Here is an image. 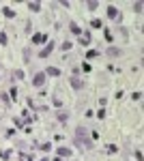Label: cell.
Segmentation results:
<instances>
[{
  "instance_id": "30bf717a",
  "label": "cell",
  "mask_w": 144,
  "mask_h": 161,
  "mask_svg": "<svg viewBox=\"0 0 144 161\" xmlns=\"http://www.w3.org/2000/svg\"><path fill=\"white\" fill-rule=\"evenodd\" d=\"M56 116H58V120H60V123H67V118H69V114H67V112H63V110H60Z\"/></svg>"
},
{
  "instance_id": "44dd1931",
  "label": "cell",
  "mask_w": 144,
  "mask_h": 161,
  "mask_svg": "<svg viewBox=\"0 0 144 161\" xmlns=\"http://www.w3.org/2000/svg\"><path fill=\"white\" fill-rule=\"evenodd\" d=\"M0 157H2V159H9V157H11V151H2V153H0Z\"/></svg>"
},
{
  "instance_id": "ffe728a7",
  "label": "cell",
  "mask_w": 144,
  "mask_h": 161,
  "mask_svg": "<svg viewBox=\"0 0 144 161\" xmlns=\"http://www.w3.org/2000/svg\"><path fill=\"white\" fill-rule=\"evenodd\" d=\"M19 159H22V161H32V157H30V155H24V153L19 155Z\"/></svg>"
},
{
  "instance_id": "5b68a950",
  "label": "cell",
  "mask_w": 144,
  "mask_h": 161,
  "mask_svg": "<svg viewBox=\"0 0 144 161\" xmlns=\"http://www.w3.org/2000/svg\"><path fill=\"white\" fill-rule=\"evenodd\" d=\"M45 75H49V77H58V75H60V69H56V67H49V69L45 71Z\"/></svg>"
},
{
  "instance_id": "ba28073f",
  "label": "cell",
  "mask_w": 144,
  "mask_h": 161,
  "mask_svg": "<svg viewBox=\"0 0 144 161\" xmlns=\"http://www.w3.org/2000/svg\"><path fill=\"white\" fill-rule=\"evenodd\" d=\"M43 41H47L45 35H32V43H43Z\"/></svg>"
},
{
  "instance_id": "3957f363",
  "label": "cell",
  "mask_w": 144,
  "mask_h": 161,
  "mask_svg": "<svg viewBox=\"0 0 144 161\" xmlns=\"http://www.w3.org/2000/svg\"><path fill=\"white\" fill-rule=\"evenodd\" d=\"M52 49H54V43H52V41H49V43H47V45H45V47H43V49H41V54H39V58H47V56H49V54H52Z\"/></svg>"
},
{
  "instance_id": "7402d4cb",
  "label": "cell",
  "mask_w": 144,
  "mask_h": 161,
  "mask_svg": "<svg viewBox=\"0 0 144 161\" xmlns=\"http://www.w3.org/2000/svg\"><path fill=\"white\" fill-rule=\"evenodd\" d=\"M54 161H63V159H60V157H58V159H54Z\"/></svg>"
},
{
  "instance_id": "9a60e30c",
  "label": "cell",
  "mask_w": 144,
  "mask_h": 161,
  "mask_svg": "<svg viewBox=\"0 0 144 161\" xmlns=\"http://www.w3.org/2000/svg\"><path fill=\"white\" fill-rule=\"evenodd\" d=\"M90 26H93V28H101V19H93Z\"/></svg>"
},
{
  "instance_id": "ac0fdd59",
  "label": "cell",
  "mask_w": 144,
  "mask_h": 161,
  "mask_svg": "<svg viewBox=\"0 0 144 161\" xmlns=\"http://www.w3.org/2000/svg\"><path fill=\"white\" fill-rule=\"evenodd\" d=\"M0 45H7V35L4 32H0Z\"/></svg>"
},
{
  "instance_id": "603a6c76",
  "label": "cell",
  "mask_w": 144,
  "mask_h": 161,
  "mask_svg": "<svg viewBox=\"0 0 144 161\" xmlns=\"http://www.w3.org/2000/svg\"><path fill=\"white\" fill-rule=\"evenodd\" d=\"M39 161H49V159H39Z\"/></svg>"
},
{
  "instance_id": "7a4b0ae2",
  "label": "cell",
  "mask_w": 144,
  "mask_h": 161,
  "mask_svg": "<svg viewBox=\"0 0 144 161\" xmlns=\"http://www.w3.org/2000/svg\"><path fill=\"white\" fill-rule=\"evenodd\" d=\"M43 84H45V73H37L35 77H32V86H37V88H41Z\"/></svg>"
},
{
  "instance_id": "8992f818",
  "label": "cell",
  "mask_w": 144,
  "mask_h": 161,
  "mask_svg": "<svg viewBox=\"0 0 144 161\" xmlns=\"http://www.w3.org/2000/svg\"><path fill=\"white\" fill-rule=\"evenodd\" d=\"M108 17H110V19H116V17H118V11H116V7H108Z\"/></svg>"
},
{
  "instance_id": "d6986e66",
  "label": "cell",
  "mask_w": 144,
  "mask_h": 161,
  "mask_svg": "<svg viewBox=\"0 0 144 161\" xmlns=\"http://www.w3.org/2000/svg\"><path fill=\"white\" fill-rule=\"evenodd\" d=\"M99 56V52H95V49H93V52H88L86 54V58H97Z\"/></svg>"
},
{
  "instance_id": "6da1fadb",
  "label": "cell",
  "mask_w": 144,
  "mask_h": 161,
  "mask_svg": "<svg viewBox=\"0 0 144 161\" xmlns=\"http://www.w3.org/2000/svg\"><path fill=\"white\" fill-rule=\"evenodd\" d=\"M75 146L77 148H93V142L86 137L84 127H77V131H75Z\"/></svg>"
},
{
  "instance_id": "52a82bcc",
  "label": "cell",
  "mask_w": 144,
  "mask_h": 161,
  "mask_svg": "<svg viewBox=\"0 0 144 161\" xmlns=\"http://www.w3.org/2000/svg\"><path fill=\"white\" fill-rule=\"evenodd\" d=\"M58 157H71V148H58Z\"/></svg>"
},
{
  "instance_id": "e0dca14e",
  "label": "cell",
  "mask_w": 144,
  "mask_h": 161,
  "mask_svg": "<svg viewBox=\"0 0 144 161\" xmlns=\"http://www.w3.org/2000/svg\"><path fill=\"white\" fill-rule=\"evenodd\" d=\"M24 60H26V62H30V49L28 47L24 49Z\"/></svg>"
},
{
  "instance_id": "8fae6325",
  "label": "cell",
  "mask_w": 144,
  "mask_h": 161,
  "mask_svg": "<svg viewBox=\"0 0 144 161\" xmlns=\"http://www.w3.org/2000/svg\"><path fill=\"white\" fill-rule=\"evenodd\" d=\"M108 56H120V47H110L108 49Z\"/></svg>"
},
{
  "instance_id": "5bb4252c",
  "label": "cell",
  "mask_w": 144,
  "mask_h": 161,
  "mask_svg": "<svg viewBox=\"0 0 144 161\" xmlns=\"http://www.w3.org/2000/svg\"><path fill=\"white\" fill-rule=\"evenodd\" d=\"M134 11H136V13H142V2H140V0L134 2Z\"/></svg>"
},
{
  "instance_id": "9c48e42d",
  "label": "cell",
  "mask_w": 144,
  "mask_h": 161,
  "mask_svg": "<svg viewBox=\"0 0 144 161\" xmlns=\"http://www.w3.org/2000/svg\"><path fill=\"white\" fill-rule=\"evenodd\" d=\"M28 9L37 13V11H41V2H28Z\"/></svg>"
},
{
  "instance_id": "4fadbf2b",
  "label": "cell",
  "mask_w": 144,
  "mask_h": 161,
  "mask_svg": "<svg viewBox=\"0 0 144 161\" xmlns=\"http://www.w3.org/2000/svg\"><path fill=\"white\" fill-rule=\"evenodd\" d=\"M2 13L7 15V17H15V11H13V9H9V7H7V9H2Z\"/></svg>"
},
{
  "instance_id": "7c38bea8",
  "label": "cell",
  "mask_w": 144,
  "mask_h": 161,
  "mask_svg": "<svg viewBox=\"0 0 144 161\" xmlns=\"http://www.w3.org/2000/svg\"><path fill=\"white\" fill-rule=\"evenodd\" d=\"M86 7L90 11H95V9H99V2H97V0H90V2H86Z\"/></svg>"
},
{
  "instance_id": "2e32d148",
  "label": "cell",
  "mask_w": 144,
  "mask_h": 161,
  "mask_svg": "<svg viewBox=\"0 0 144 161\" xmlns=\"http://www.w3.org/2000/svg\"><path fill=\"white\" fill-rule=\"evenodd\" d=\"M69 28H71V32H75V35H80V32H82V30H80V26H75V24H71Z\"/></svg>"
},
{
  "instance_id": "277c9868",
  "label": "cell",
  "mask_w": 144,
  "mask_h": 161,
  "mask_svg": "<svg viewBox=\"0 0 144 161\" xmlns=\"http://www.w3.org/2000/svg\"><path fill=\"white\" fill-rule=\"evenodd\" d=\"M69 82H71V86H73V88H75V90H82V88H84V82H82V80H80V77H75V75H73V77H71V80H69Z\"/></svg>"
}]
</instances>
